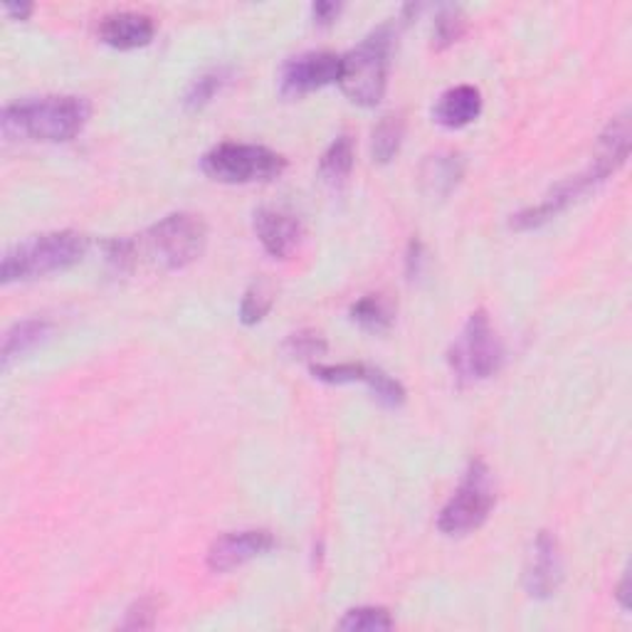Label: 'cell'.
I'll return each instance as SVG.
<instances>
[{
    "mask_svg": "<svg viewBox=\"0 0 632 632\" xmlns=\"http://www.w3.org/2000/svg\"><path fill=\"white\" fill-rule=\"evenodd\" d=\"M201 168L217 183L243 186V183H264L282 176L286 161L268 146L223 142L201 158Z\"/></svg>",
    "mask_w": 632,
    "mask_h": 632,
    "instance_id": "obj_6",
    "label": "cell"
},
{
    "mask_svg": "<svg viewBox=\"0 0 632 632\" xmlns=\"http://www.w3.org/2000/svg\"><path fill=\"white\" fill-rule=\"evenodd\" d=\"M618 601L623 607H628V576L623 578V583L618 585Z\"/></svg>",
    "mask_w": 632,
    "mask_h": 632,
    "instance_id": "obj_28",
    "label": "cell"
},
{
    "mask_svg": "<svg viewBox=\"0 0 632 632\" xmlns=\"http://www.w3.org/2000/svg\"><path fill=\"white\" fill-rule=\"evenodd\" d=\"M91 107L85 97L48 95L8 105L0 114V134L8 142H70L85 129Z\"/></svg>",
    "mask_w": 632,
    "mask_h": 632,
    "instance_id": "obj_2",
    "label": "cell"
},
{
    "mask_svg": "<svg viewBox=\"0 0 632 632\" xmlns=\"http://www.w3.org/2000/svg\"><path fill=\"white\" fill-rule=\"evenodd\" d=\"M563 583V554L558 538L551 532H538L532 554L524 566V589L536 601L554 597Z\"/></svg>",
    "mask_w": 632,
    "mask_h": 632,
    "instance_id": "obj_10",
    "label": "cell"
},
{
    "mask_svg": "<svg viewBox=\"0 0 632 632\" xmlns=\"http://www.w3.org/2000/svg\"><path fill=\"white\" fill-rule=\"evenodd\" d=\"M278 546V538L268 528H243V532H227L211 544L205 563L213 573H227L245 566L247 561L264 556Z\"/></svg>",
    "mask_w": 632,
    "mask_h": 632,
    "instance_id": "obj_9",
    "label": "cell"
},
{
    "mask_svg": "<svg viewBox=\"0 0 632 632\" xmlns=\"http://www.w3.org/2000/svg\"><path fill=\"white\" fill-rule=\"evenodd\" d=\"M396 620L381 605H363L353 607L339 620V630L351 632H376V630H393Z\"/></svg>",
    "mask_w": 632,
    "mask_h": 632,
    "instance_id": "obj_22",
    "label": "cell"
},
{
    "mask_svg": "<svg viewBox=\"0 0 632 632\" xmlns=\"http://www.w3.org/2000/svg\"><path fill=\"white\" fill-rule=\"evenodd\" d=\"M393 40V26H381L359 48L341 55L339 87L353 105L376 107L383 99Z\"/></svg>",
    "mask_w": 632,
    "mask_h": 632,
    "instance_id": "obj_4",
    "label": "cell"
},
{
    "mask_svg": "<svg viewBox=\"0 0 632 632\" xmlns=\"http://www.w3.org/2000/svg\"><path fill=\"white\" fill-rule=\"evenodd\" d=\"M465 28H467V22H465V16H463V10L459 8H443L440 10V16L435 18V28H432V45L438 50H445V48H450V45H455L459 38L465 36Z\"/></svg>",
    "mask_w": 632,
    "mask_h": 632,
    "instance_id": "obj_23",
    "label": "cell"
},
{
    "mask_svg": "<svg viewBox=\"0 0 632 632\" xmlns=\"http://www.w3.org/2000/svg\"><path fill=\"white\" fill-rule=\"evenodd\" d=\"M465 176V161L459 154H435L422 166V186L432 195H447Z\"/></svg>",
    "mask_w": 632,
    "mask_h": 632,
    "instance_id": "obj_15",
    "label": "cell"
},
{
    "mask_svg": "<svg viewBox=\"0 0 632 632\" xmlns=\"http://www.w3.org/2000/svg\"><path fill=\"white\" fill-rule=\"evenodd\" d=\"M208 230L198 215L171 213L142 235L107 243V260L119 272H174L203 255Z\"/></svg>",
    "mask_w": 632,
    "mask_h": 632,
    "instance_id": "obj_1",
    "label": "cell"
},
{
    "mask_svg": "<svg viewBox=\"0 0 632 632\" xmlns=\"http://www.w3.org/2000/svg\"><path fill=\"white\" fill-rule=\"evenodd\" d=\"M52 324L45 319H26V321H18L13 329L6 331L3 337V349H0V361L3 366H8L18 356L28 353L42 343L45 339L50 337Z\"/></svg>",
    "mask_w": 632,
    "mask_h": 632,
    "instance_id": "obj_16",
    "label": "cell"
},
{
    "mask_svg": "<svg viewBox=\"0 0 632 632\" xmlns=\"http://www.w3.org/2000/svg\"><path fill=\"white\" fill-rule=\"evenodd\" d=\"M272 304H274L272 284L268 280H255L245 292L243 304H240V321L247 327L260 324V321L270 314Z\"/></svg>",
    "mask_w": 632,
    "mask_h": 632,
    "instance_id": "obj_21",
    "label": "cell"
},
{
    "mask_svg": "<svg viewBox=\"0 0 632 632\" xmlns=\"http://www.w3.org/2000/svg\"><path fill=\"white\" fill-rule=\"evenodd\" d=\"M494 504H497V489H494L489 467L485 463H473L453 492V497L443 507L438 528L447 536L475 532L489 519Z\"/></svg>",
    "mask_w": 632,
    "mask_h": 632,
    "instance_id": "obj_7",
    "label": "cell"
},
{
    "mask_svg": "<svg viewBox=\"0 0 632 632\" xmlns=\"http://www.w3.org/2000/svg\"><path fill=\"white\" fill-rule=\"evenodd\" d=\"M156 618H158V597L154 595H146L139 597L129 611H126V620L121 623L124 630H148L156 625Z\"/></svg>",
    "mask_w": 632,
    "mask_h": 632,
    "instance_id": "obj_25",
    "label": "cell"
},
{
    "mask_svg": "<svg viewBox=\"0 0 632 632\" xmlns=\"http://www.w3.org/2000/svg\"><path fill=\"white\" fill-rule=\"evenodd\" d=\"M351 319L361 329L381 334V331H388L390 324H393L396 312L393 304H390L383 294H366L351 307Z\"/></svg>",
    "mask_w": 632,
    "mask_h": 632,
    "instance_id": "obj_18",
    "label": "cell"
},
{
    "mask_svg": "<svg viewBox=\"0 0 632 632\" xmlns=\"http://www.w3.org/2000/svg\"><path fill=\"white\" fill-rule=\"evenodd\" d=\"M87 252L89 237L77 233V230L36 235L6 252L3 262H0V282L13 284L70 270L87 257Z\"/></svg>",
    "mask_w": 632,
    "mask_h": 632,
    "instance_id": "obj_3",
    "label": "cell"
},
{
    "mask_svg": "<svg viewBox=\"0 0 632 632\" xmlns=\"http://www.w3.org/2000/svg\"><path fill=\"white\" fill-rule=\"evenodd\" d=\"M156 36V22L146 13H134V10H121V13H111L101 18L99 22V38L107 42L109 48L117 50H136L144 48Z\"/></svg>",
    "mask_w": 632,
    "mask_h": 632,
    "instance_id": "obj_12",
    "label": "cell"
},
{
    "mask_svg": "<svg viewBox=\"0 0 632 632\" xmlns=\"http://www.w3.org/2000/svg\"><path fill=\"white\" fill-rule=\"evenodd\" d=\"M32 10L36 8H32L30 3H8L6 6V13L13 20H28L32 16Z\"/></svg>",
    "mask_w": 632,
    "mask_h": 632,
    "instance_id": "obj_27",
    "label": "cell"
},
{
    "mask_svg": "<svg viewBox=\"0 0 632 632\" xmlns=\"http://www.w3.org/2000/svg\"><path fill=\"white\" fill-rule=\"evenodd\" d=\"M447 361L463 383L485 381L502 369L504 347L485 309H477L467 317L463 331L447 353Z\"/></svg>",
    "mask_w": 632,
    "mask_h": 632,
    "instance_id": "obj_5",
    "label": "cell"
},
{
    "mask_svg": "<svg viewBox=\"0 0 632 632\" xmlns=\"http://www.w3.org/2000/svg\"><path fill=\"white\" fill-rule=\"evenodd\" d=\"M482 114V91L473 85H457L440 95L432 117L445 129H463Z\"/></svg>",
    "mask_w": 632,
    "mask_h": 632,
    "instance_id": "obj_14",
    "label": "cell"
},
{
    "mask_svg": "<svg viewBox=\"0 0 632 632\" xmlns=\"http://www.w3.org/2000/svg\"><path fill=\"white\" fill-rule=\"evenodd\" d=\"M353 171V142L351 136H339L319 161V176L329 188H341Z\"/></svg>",
    "mask_w": 632,
    "mask_h": 632,
    "instance_id": "obj_17",
    "label": "cell"
},
{
    "mask_svg": "<svg viewBox=\"0 0 632 632\" xmlns=\"http://www.w3.org/2000/svg\"><path fill=\"white\" fill-rule=\"evenodd\" d=\"M406 136V121L400 114H386V117L376 124L373 129V161L378 164H388L393 161L396 154L400 152V144H403Z\"/></svg>",
    "mask_w": 632,
    "mask_h": 632,
    "instance_id": "obj_19",
    "label": "cell"
},
{
    "mask_svg": "<svg viewBox=\"0 0 632 632\" xmlns=\"http://www.w3.org/2000/svg\"><path fill=\"white\" fill-rule=\"evenodd\" d=\"M230 82V70L227 67H213V70L198 75L186 89V99L183 105L188 109H203L205 105H211L217 91H221Z\"/></svg>",
    "mask_w": 632,
    "mask_h": 632,
    "instance_id": "obj_20",
    "label": "cell"
},
{
    "mask_svg": "<svg viewBox=\"0 0 632 632\" xmlns=\"http://www.w3.org/2000/svg\"><path fill=\"white\" fill-rule=\"evenodd\" d=\"M341 55L337 52H304L284 65L280 91L284 97L299 99L321 87L339 85Z\"/></svg>",
    "mask_w": 632,
    "mask_h": 632,
    "instance_id": "obj_8",
    "label": "cell"
},
{
    "mask_svg": "<svg viewBox=\"0 0 632 632\" xmlns=\"http://www.w3.org/2000/svg\"><path fill=\"white\" fill-rule=\"evenodd\" d=\"M284 351L294 356V359H317L327 351V341L319 331H296V334H290L284 341Z\"/></svg>",
    "mask_w": 632,
    "mask_h": 632,
    "instance_id": "obj_24",
    "label": "cell"
},
{
    "mask_svg": "<svg viewBox=\"0 0 632 632\" xmlns=\"http://www.w3.org/2000/svg\"><path fill=\"white\" fill-rule=\"evenodd\" d=\"M630 156V119L628 114H620L611 124L605 126V132L597 139L595 158L591 171L597 176V181H605L613 176L615 171L625 164Z\"/></svg>",
    "mask_w": 632,
    "mask_h": 632,
    "instance_id": "obj_13",
    "label": "cell"
},
{
    "mask_svg": "<svg viewBox=\"0 0 632 632\" xmlns=\"http://www.w3.org/2000/svg\"><path fill=\"white\" fill-rule=\"evenodd\" d=\"M341 13V6L339 3H327V0H321V3L312 6V16L317 26H331Z\"/></svg>",
    "mask_w": 632,
    "mask_h": 632,
    "instance_id": "obj_26",
    "label": "cell"
},
{
    "mask_svg": "<svg viewBox=\"0 0 632 632\" xmlns=\"http://www.w3.org/2000/svg\"><path fill=\"white\" fill-rule=\"evenodd\" d=\"M252 225H255V235L260 237L262 247L278 260L290 257L304 237L302 221L282 208H260Z\"/></svg>",
    "mask_w": 632,
    "mask_h": 632,
    "instance_id": "obj_11",
    "label": "cell"
}]
</instances>
